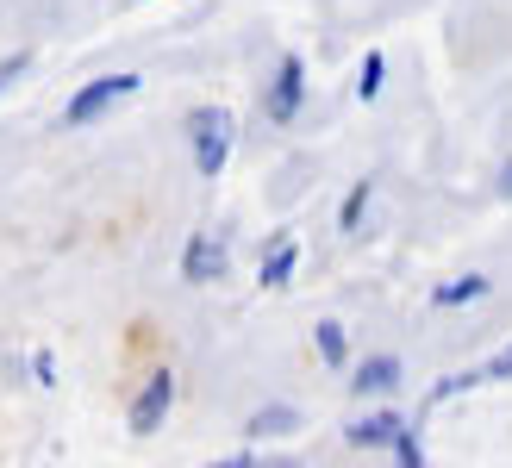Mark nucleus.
Instances as JSON below:
<instances>
[{"instance_id":"f257e3e1","label":"nucleus","mask_w":512,"mask_h":468,"mask_svg":"<svg viewBox=\"0 0 512 468\" xmlns=\"http://www.w3.org/2000/svg\"><path fill=\"white\" fill-rule=\"evenodd\" d=\"M225 150H232V113H225V107L194 113V169L213 181L225 169Z\"/></svg>"},{"instance_id":"f03ea898","label":"nucleus","mask_w":512,"mask_h":468,"mask_svg":"<svg viewBox=\"0 0 512 468\" xmlns=\"http://www.w3.org/2000/svg\"><path fill=\"white\" fill-rule=\"evenodd\" d=\"M125 94H138V75H107V82H88L82 94H75L69 100V125H88V119H100V113H107V107H119V100Z\"/></svg>"},{"instance_id":"7ed1b4c3","label":"nucleus","mask_w":512,"mask_h":468,"mask_svg":"<svg viewBox=\"0 0 512 468\" xmlns=\"http://www.w3.org/2000/svg\"><path fill=\"white\" fill-rule=\"evenodd\" d=\"M169 400H175V381H169V375L157 369V375L144 381V394L132 400V431H138V437H150V431L163 425V412H169Z\"/></svg>"},{"instance_id":"20e7f679","label":"nucleus","mask_w":512,"mask_h":468,"mask_svg":"<svg viewBox=\"0 0 512 468\" xmlns=\"http://www.w3.org/2000/svg\"><path fill=\"white\" fill-rule=\"evenodd\" d=\"M225 263H232V256H225V244H219V238H194V244L182 250V281L207 288V281H219V275H225Z\"/></svg>"},{"instance_id":"39448f33","label":"nucleus","mask_w":512,"mask_h":468,"mask_svg":"<svg viewBox=\"0 0 512 468\" xmlns=\"http://www.w3.org/2000/svg\"><path fill=\"white\" fill-rule=\"evenodd\" d=\"M300 57H281V75H275V88H269V119L275 125H288L294 119V107H300Z\"/></svg>"},{"instance_id":"423d86ee","label":"nucleus","mask_w":512,"mask_h":468,"mask_svg":"<svg viewBox=\"0 0 512 468\" xmlns=\"http://www.w3.org/2000/svg\"><path fill=\"white\" fill-rule=\"evenodd\" d=\"M394 381H400V362H394V356H369V362H356V387H363V394H388Z\"/></svg>"},{"instance_id":"0eeeda50","label":"nucleus","mask_w":512,"mask_h":468,"mask_svg":"<svg viewBox=\"0 0 512 468\" xmlns=\"http://www.w3.org/2000/svg\"><path fill=\"white\" fill-rule=\"evenodd\" d=\"M350 444H363V450H375V444H400V419H363V425H350Z\"/></svg>"},{"instance_id":"6e6552de","label":"nucleus","mask_w":512,"mask_h":468,"mask_svg":"<svg viewBox=\"0 0 512 468\" xmlns=\"http://www.w3.org/2000/svg\"><path fill=\"white\" fill-rule=\"evenodd\" d=\"M288 275H294V238H275L269 263H263V288H281Z\"/></svg>"},{"instance_id":"1a4fd4ad","label":"nucleus","mask_w":512,"mask_h":468,"mask_svg":"<svg viewBox=\"0 0 512 468\" xmlns=\"http://www.w3.org/2000/svg\"><path fill=\"white\" fill-rule=\"evenodd\" d=\"M488 294V275H463V281H450V288H438V306H463V300H481Z\"/></svg>"},{"instance_id":"9d476101","label":"nucleus","mask_w":512,"mask_h":468,"mask_svg":"<svg viewBox=\"0 0 512 468\" xmlns=\"http://www.w3.org/2000/svg\"><path fill=\"white\" fill-rule=\"evenodd\" d=\"M319 356H325V362H331V369H338V362H344V356H350V344H344V325H331V319H325V325H319Z\"/></svg>"},{"instance_id":"9b49d317","label":"nucleus","mask_w":512,"mask_h":468,"mask_svg":"<svg viewBox=\"0 0 512 468\" xmlns=\"http://www.w3.org/2000/svg\"><path fill=\"white\" fill-rule=\"evenodd\" d=\"M356 94L375 100L381 94V50H369V63H363V82H356Z\"/></svg>"},{"instance_id":"f8f14e48","label":"nucleus","mask_w":512,"mask_h":468,"mask_svg":"<svg viewBox=\"0 0 512 468\" xmlns=\"http://www.w3.org/2000/svg\"><path fill=\"white\" fill-rule=\"evenodd\" d=\"M288 425H294V412H281V406H269V412H256V419H250V431H269V437L288 431Z\"/></svg>"},{"instance_id":"ddd939ff","label":"nucleus","mask_w":512,"mask_h":468,"mask_svg":"<svg viewBox=\"0 0 512 468\" xmlns=\"http://www.w3.org/2000/svg\"><path fill=\"white\" fill-rule=\"evenodd\" d=\"M363 206H369V188H356V194L344 200V231H356V225H363Z\"/></svg>"},{"instance_id":"4468645a","label":"nucleus","mask_w":512,"mask_h":468,"mask_svg":"<svg viewBox=\"0 0 512 468\" xmlns=\"http://www.w3.org/2000/svg\"><path fill=\"white\" fill-rule=\"evenodd\" d=\"M494 369H500V375H512V350H506V356H500V362H494Z\"/></svg>"},{"instance_id":"2eb2a0df","label":"nucleus","mask_w":512,"mask_h":468,"mask_svg":"<svg viewBox=\"0 0 512 468\" xmlns=\"http://www.w3.org/2000/svg\"><path fill=\"white\" fill-rule=\"evenodd\" d=\"M500 188H506V194H512V169H506V181H500Z\"/></svg>"},{"instance_id":"dca6fc26","label":"nucleus","mask_w":512,"mask_h":468,"mask_svg":"<svg viewBox=\"0 0 512 468\" xmlns=\"http://www.w3.org/2000/svg\"><path fill=\"white\" fill-rule=\"evenodd\" d=\"M269 468H288V462H269Z\"/></svg>"}]
</instances>
